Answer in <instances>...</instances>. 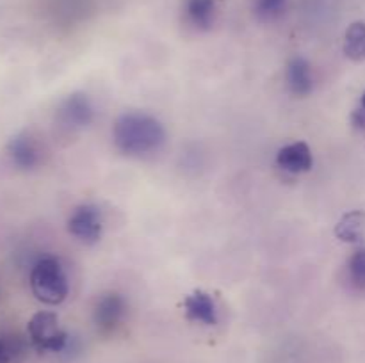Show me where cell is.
Here are the masks:
<instances>
[{"mask_svg": "<svg viewBox=\"0 0 365 363\" xmlns=\"http://www.w3.org/2000/svg\"><path fill=\"white\" fill-rule=\"evenodd\" d=\"M285 4H287V0H255L253 13L262 21L277 20L285 11Z\"/></svg>", "mask_w": 365, "mask_h": 363, "instance_id": "obj_15", "label": "cell"}, {"mask_svg": "<svg viewBox=\"0 0 365 363\" xmlns=\"http://www.w3.org/2000/svg\"><path fill=\"white\" fill-rule=\"evenodd\" d=\"M27 333L38 351L61 352L68 347L70 335L59 326V317L53 312H38L27 324Z\"/></svg>", "mask_w": 365, "mask_h": 363, "instance_id": "obj_3", "label": "cell"}, {"mask_svg": "<svg viewBox=\"0 0 365 363\" xmlns=\"http://www.w3.org/2000/svg\"><path fill=\"white\" fill-rule=\"evenodd\" d=\"M344 53L348 59L355 63L365 60V23L364 21H353L348 27L344 36Z\"/></svg>", "mask_w": 365, "mask_h": 363, "instance_id": "obj_13", "label": "cell"}, {"mask_svg": "<svg viewBox=\"0 0 365 363\" xmlns=\"http://www.w3.org/2000/svg\"><path fill=\"white\" fill-rule=\"evenodd\" d=\"M287 85L294 96H309L314 91V75L305 57H292L287 64Z\"/></svg>", "mask_w": 365, "mask_h": 363, "instance_id": "obj_10", "label": "cell"}, {"mask_svg": "<svg viewBox=\"0 0 365 363\" xmlns=\"http://www.w3.org/2000/svg\"><path fill=\"white\" fill-rule=\"evenodd\" d=\"M277 164L282 169L287 171V173H307V171L312 169L314 166L312 149H310L309 144L303 141L291 142V144L278 149Z\"/></svg>", "mask_w": 365, "mask_h": 363, "instance_id": "obj_9", "label": "cell"}, {"mask_svg": "<svg viewBox=\"0 0 365 363\" xmlns=\"http://www.w3.org/2000/svg\"><path fill=\"white\" fill-rule=\"evenodd\" d=\"M127 315V301L120 292H107L100 295L93 310V322L103 333H110Z\"/></svg>", "mask_w": 365, "mask_h": 363, "instance_id": "obj_5", "label": "cell"}, {"mask_svg": "<svg viewBox=\"0 0 365 363\" xmlns=\"http://www.w3.org/2000/svg\"><path fill=\"white\" fill-rule=\"evenodd\" d=\"M335 235L339 241L355 244L360 242L365 235V212L364 210H349L339 219L335 226Z\"/></svg>", "mask_w": 365, "mask_h": 363, "instance_id": "obj_11", "label": "cell"}, {"mask_svg": "<svg viewBox=\"0 0 365 363\" xmlns=\"http://www.w3.org/2000/svg\"><path fill=\"white\" fill-rule=\"evenodd\" d=\"M114 146L130 157L155 153L166 141V130L157 117L146 112H125L114 121Z\"/></svg>", "mask_w": 365, "mask_h": 363, "instance_id": "obj_1", "label": "cell"}, {"mask_svg": "<svg viewBox=\"0 0 365 363\" xmlns=\"http://www.w3.org/2000/svg\"><path fill=\"white\" fill-rule=\"evenodd\" d=\"M21 342L16 338H0V363H9L20 352Z\"/></svg>", "mask_w": 365, "mask_h": 363, "instance_id": "obj_16", "label": "cell"}, {"mask_svg": "<svg viewBox=\"0 0 365 363\" xmlns=\"http://www.w3.org/2000/svg\"><path fill=\"white\" fill-rule=\"evenodd\" d=\"M355 120H356V123L365 125V91H364L362 98H360V109L355 112Z\"/></svg>", "mask_w": 365, "mask_h": 363, "instance_id": "obj_17", "label": "cell"}, {"mask_svg": "<svg viewBox=\"0 0 365 363\" xmlns=\"http://www.w3.org/2000/svg\"><path fill=\"white\" fill-rule=\"evenodd\" d=\"M68 231L84 244H96L103 231L102 210L91 203L78 205L68 217Z\"/></svg>", "mask_w": 365, "mask_h": 363, "instance_id": "obj_4", "label": "cell"}, {"mask_svg": "<svg viewBox=\"0 0 365 363\" xmlns=\"http://www.w3.org/2000/svg\"><path fill=\"white\" fill-rule=\"evenodd\" d=\"M185 16L195 28L209 31L216 20V2L214 0H187Z\"/></svg>", "mask_w": 365, "mask_h": 363, "instance_id": "obj_12", "label": "cell"}, {"mask_svg": "<svg viewBox=\"0 0 365 363\" xmlns=\"http://www.w3.org/2000/svg\"><path fill=\"white\" fill-rule=\"evenodd\" d=\"M57 116L66 127L84 128L95 120V107L86 93H71L63 100Z\"/></svg>", "mask_w": 365, "mask_h": 363, "instance_id": "obj_6", "label": "cell"}, {"mask_svg": "<svg viewBox=\"0 0 365 363\" xmlns=\"http://www.w3.org/2000/svg\"><path fill=\"white\" fill-rule=\"evenodd\" d=\"M185 317L192 322H200L203 326H216L220 317H217V306L212 295L205 290H195L184 299Z\"/></svg>", "mask_w": 365, "mask_h": 363, "instance_id": "obj_8", "label": "cell"}, {"mask_svg": "<svg viewBox=\"0 0 365 363\" xmlns=\"http://www.w3.org/2000/svg\"><path fill=\"white\" fill-rule=\"evenodd\" d=\"M31 290L43 305H61L70 294L66 273L57 256L48 255L39 258L31 270Z\"/></svg>", "mask_w": 365, "mask_h": 363, "instance_id": "obj_2", "label": "cell"}, {"mask_svg": "<svg viewBox=\"0 0 365 363\" xmlns=\"http://www.w3.org/2000/svg\"><path fill=\"white\" fill-rule=\"evenodd\" d=\"M7 155L18 169L31 171L41 164V146L32 135L18 134L7 144Z\"/></svg>", "mask_w": 365, "mask_h": 363, "instance_id": "obj_7", "label": "cell"}, {"mask_svg": "<svg viewBox=\"0 0 365 363\" xmlns=\"http://www.w3.org/2000/svg\"><path fill=\"white\" fill-rule=\"evenodd\" d=\"M349 281L359 290H365V248L356 249L348 262Z\"/></svg>", "mask_w": 365, "mask_h": 363, "instance_id": "obj_14", "label": "cell"}]
</instances>
